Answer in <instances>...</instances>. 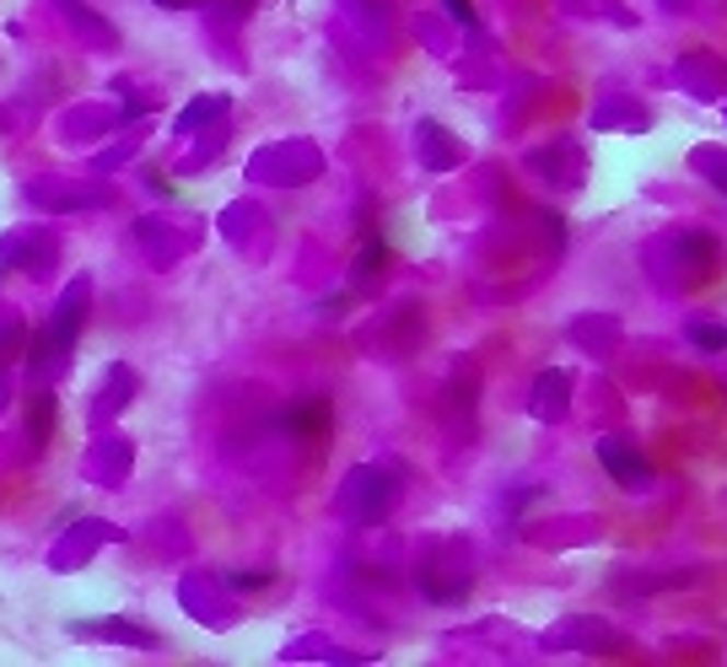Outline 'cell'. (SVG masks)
<instances>
[{
  "label": "cell",
  "mask_w": 727,
  "mask_h": 667,
  "mask_svg": "<svg viewBox=\"0 0 727 667\" xmlns=\"http://www.w3.org/2000/svg\"><path fill=\"white\" fill-rule=\"evenodd\" d=\"M442 5H448V11L459 16L463 27H474V11H469V0H442Z\"/></svg>",
  "instance_id": "obj_4"
},
{
  "label": "cell",
  "mask_w": 727,
  "mask_h": 667,
  "mask_svg": "<svg viewBox=\"0 0 727 667\" xmlns=\"http://www.w3.org/2000/svg\"><path fill=\"white\" fill-rule=\"evenodd\" d=\"M723 189H727V173H723Z\"/></svg>",
  "instance_id": "obj_5"
},
{
  "label": "cell",
  "mask_w": 727,
  "mask_h": 667,
  "mask_svg": "<svg viewBox=\"0 0 727 667\" xmlns=\"http://www.w3.org/2000/svg\"><path fill=\"white\" fill-rule=\"evenodd\" d=\"M598 453H603V468L620 479V484H631V490H642L647 479H653V468L636 458V447H625L620 436H609V442H598Z\"/></svg>",
  "instance_id": "obj_2"
},
{
  "label": "cell",
  "mask_w": 727,
  "mask_h": 667,
  "mask_svg": "<svg viewBox=\"0 0 727 667\" xmlns=\"http://www.w3.org/2000/svg\"><path fill=\"white\" fill-rule=\"evenodd\" d=\"M330 425H334V403L324 399V394H313V399L286 403V414H280V431H286V436H302V442L324 436Z\"/></svg>",
  "instance_id": "obj_1"
},
{
  "label": "cell",
  "mask_w": 727,
  "mask_h": 667,
  "mask_svg": "<svg viewBox=\"0 0 727 667\" xmlns=\"http://www.w3.org/2000/svg\"><path fill=\"white\" fill-rule=\"evenodd\" d=\"M690 339H695L701 350H727V329H723V324H690Z\"/></svg>",
  "instance_id": "obj_3"
}]
</instances>
